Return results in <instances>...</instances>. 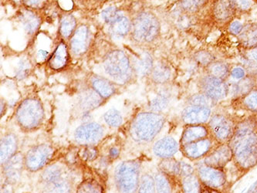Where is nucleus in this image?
Instances as JSON below:
<instances>
[{
	"instance_id": "1",
	"label": "nucleus",
	"mask_w": 257,
	"mask_h": 193,
	"mask_svg": "<svg viewBox=\"0 0 257 193\" xmlns=\"http://www.w3.org/2000/svg\"><path fill=\"white\" fill-rule=\"evenodd\" d=\"M229 143L232 152V163L242 175L257 165V132L253 114L239 119Z\"/></svg>"
},
{
	"instance_id": "2",
	"label": "nucleus",
	"mask_w": 257,
	"mask_h": 193,
	"mask_svg": "<svg viewBox=\"0 0 257 193\" xmlns=\"http://www.w3.org/2000/svg\"><path fill=\"white\" fill-rule=\"evenodd\" d=\"M39 193H72L74 179L65 165L55 162L47 165L39 178Z\"/></svg>"
},
{
	"instance_id": "3",
	"label": "nucleus",
	"mask_w": 257,
	"mask_h": 193,
	"mask_svg": "<svg viewBox=\"0 0 257 193\" xmlns=\"http://www.w3.org/2000/svg\"><path fill=\"white\" fill-rule=\"evenodd\" d=\"M163 114L156 112H142L136 115L130 126L131 137L140 143H149L160 133L166 124Z\"/></svg>"
},
{
	"instance_id": "4",
	"label": "nucleus",
	"mask_w": 257,
	"mask_h": 193,
	"mask_svg": "<svg viewBox=\"0 0 257 193\" xmlns=\"http://www.w3.org/2000/svg\"><path fill=\"white\" fill-rule=\"evenodd\" d=\"M141 165L139 160H127L116 167L114 182L117 193H138L142 176Z\"/></svg>"
},
{
	"instance_id": "5",
	"label": "nucleus",
	"mask_w": 257,
	"mask_h": 193,
	"mask_svg": "<svg viewBox=\"0 0 257 193\" xmlns=\"http://www.w3.org/2000/svg\"><path fill=\"white\" fill-rule=\"evenodd\" d=\"M16 120L21 129L31 132L40 128L44 120L42 104L35 98H28L23 101L16 112Z\"/></svg>"
},
{
	"instance_id": "6",
	"label": "nucleus",
	"mask_w": 257,
	"mask_h": 193,
	"mask_svg": "<svg viewBox=\"0 0 257 193\" xmlns=\"http://www.w3.org/2000/svg\"><path fill=\"white\" fill-rule=\"evenodd\" d=\"M239 119L228 112H214L207 123L211 136L219 144L228 143L235 132Z\"/></svg>"
},
{
	"instance_id": "7",
	"label": "nucleus",
	"mask_w": 257,
	"mask_h": 193,
	"mask_svg": "<svg viewBox=\"0 0 257 193\" xmlns=\"http://www.w3.org/2000/svg\"><path fill=\"white\" fill-rule=\"evenodd\" d=\"M104 68L113 80L119 83H127L132 76L130 60L121 50H114L104 59Z\"/></svg>"
},
{
	"instance_id": "8",
	"label": "nucleus",
	"mask_w": 257,
	"mask_h": 193,
	"mask_svg": "<svg viewBox=\"0 0 257 193\" xmlns=\"http://www.w3.org/2000/svg\"><path fill=\"white\" fill-rule=\"evenodd\" d=\"M134 39L141 43H152L159 37L160 24L157 17L149 12L139 14L132 25Z\"/></svg>"
},
{
	"instance_id": "9",
	"label": "nucleus",
	"mask_w": 257,
	"mask_h": 193,
	"mask_svg": "<svg viewBox=\"0 0 257 193\" xmlns=\"http://www.w3.org/2000/svg\"><path fill=\"white\" fill-rule=\"evenodd\" d=\"M195 168V173L204 187L219 190L223 193L229 191L230 186L225 169L213 168L203 163Z\"/></svg>"
},
{
	"instance_id": "10",
	"label": "nucleus",
	"mask_w": 257,
	"mask_h": 193,
	"mask_svg": "<svg viewBox=\"0 0 257 193\" xmlns=\"http://www.w3.org/2000/svg\"><path fill=\"white\" fill-rule=\"evenodd\" d=\"M54 147L50 144H39L32 147L24 155L25 168L31 172L44 169L54 154Z\"/></svg>"
},
{
	"instance_id": "11",
	"label": "nucleus",
	"mask_w": 257,
	"mask_h": 193,
	"mask_svg": "<svg viewBox=\"0 0 257 193\" xmlns=\"http://www.w3.org/2000/svg\"><path fill=\"white\" fill-rule=\"evenodd\" d=\"M198 87L201 93L209 96V99L216 103L223 100L229 94V87L227 81L209 74L204 75L199 79Z\"/></svg>"
},
{
	"instance_id": "12",
	"label": "nucleus",
	"mask_w": 257,
	"mask_h": 193,
	"mask_svg": "<svg viewBox=\"0 0 257 193\" xmlns=\"http://www.w3.org/2000/svg\"><path fill=\"white\" fill-rule=\"evenodd\" d=\"M219 144L210 135L201 140L182 145L179 151L182 156L190 162H199L207 156Z\"/></svg>"
},
{
	"instance_id": "13",
	"label": "nucleus",
	"mask_w": 257,
	"mask_h": 193,
	"mask_svg": "<svg viewBox=\"0 0 257 193\" xmlns=\"http://www.w3.org/2000/svg\"><path fill=\"white\" fill-rule=\"evenodd\" d=\"M105 135L104 127L96 122H86L74 132L76 142L81 145H95Z\"/></svg>"
},
{
	"instance_id": "14",
	"label": "nucleus",
	"mask_w": 257,
	"mask_h": 193,
	"mask_svg": "<svg viewBox=\"0 0 257 193\" xmlns=\"http://www.w3.org/2000/svg\"><path fill=\"white\" fill-rule=\"evenodd\" d=\"M159 170L179 182L195 172V168L190 164L180 162L175 158L161 160Z\"/></svg>"
},
{
	"instance_id": "15",
	"label": "nucleus",
	"mask_w": 257,
	"mask_h": 193,
	"mask_svg": "<svg viewBox=\"0 0 257 193\" xmlns=\"http://www.w3.org/2000/svg\"><path fill=\"white\" fill-rule=\"evenodd\" d=\"M202 161L208 166L225 169L232 162V152L229 143L219 144Z\"/></svg>"
},
{
	"instance_id": "16",
	"label": "nucleus",
	"mask_w": 257,
	"mask_h": 193,
	"mask_svg": "<svg viewBox=\"0 0 257 193\" xmlns=\"http://www.w3.org/2000/svg\"><path fill=\"white\" fill-rule=\"evenodd\" d=\"M212 114L210 108L187 105L181 114V120L184 125L207 124Z\"/></svg>"
},
{
	"instance_id": "17",
	"label": "nucleus",
	"mask_w": 257,
	"mask_h": 193,
	"mask_svg": "<svg viewBox=\"0 0 257 193\" xmlns=\"http://www.w3.org/2000/svg\"><path fill=\"white\" fill-rule=\"evenodd\" d=\"M2 166L5 181L11 185H16L22 177L24 168H26L24 155L17 152Z\"/></svg>"
},
{
	"instance_id": "18",
	"label": "nucleus",
	"mask_w": 257,
	"mask_h": 193,
	"mask_svg": "<svg viewBox=\"0 0 257 193\" xmlns=\"http://www.w3.org/2000/svg\"><path fill=\"white\" fill-rule=\"evenodd\" d=\"M237 15V13L229 0L212 1V18L217 24H230Z\"/></svg>"
},
{
	"instance_id": "19",
	"label": "nucleus",
	"mask_w": 257,
	"mask_h": 193,
	"mask_svg": "<svg viewBox=\"0 0 257 193\" xmlns=\"http://www.w3.org/2000/svg\"><path fill=\"white\" fill-rule=\"evenodd\" d=\"M210 135V131L207 124L184 125L179 140V145L182 146L186 144L192 143L207 138Z\"/></svg>"
},
{
	"instance_id": "20",
	"label": "nucleus",
	"mask_w": 257,
	"mask_h": 193,
	"mask_svg": "<svg viewBox=\"0 0 257 193\" xmlns=\"http://www.w3.org/2000/svg\"><path fill=\"white\" fill-rule=\"evenodd\" d=\"M179 142L171 136L164 137L154 145L153 153L161 159L174 158L179 151Z\"/></svg>"
},
{
	"instance_id": "21",
	"label": "nucleus",
	"mask_w": 257,
	"mask_h": 193,
	"mask_svg": "<svg viewBox=\"0 0 257 193\" xmlns=\"http://www.w3.org/2000/svg\"><path fill=\"white\" fill-rule=\"evenodd\" d=\"M231 106L236 111L257 113V86L245 94L232 99Z\"/></svg>"
},
{
	"instance_id": "22",
	"label": "nucleus",
	"mask_w": 257,
	"mask_h": 193,
	"mask_svg": "<svg viewBox=\"0 0 257 193\" xmlns=\"http://www.w3.org/2000/svg\"><path fill=\"white\" fill-rule=\"evenodd\" d=\"M0 143V161L3 165L17 153L18 138L15 134L8 132L1 138Z\"/></svg>"
},
{
	"instance_id": "23",
	"label": "nucleus",
	"mask_w": 257,
	"mask_h": 193,
	"mask_svg": "<svg viewBox=\"0 0 257 193\" xmlns=\"http://www.w3.org/2000/svg\"><path fill=\"white\" fill-rule=\"evenodd\" d=\"M89 30L85 25H81L74 31L70 40V48L75 55H81L88 45Z\"/></svg>"
},
{
	"instance_id": "24",
	"label": "nucleus",
	"mask_w": 257,
	"mask_h": 193,
	"mask_svg": "<svg viewBox=\"0 0 257 193\" xmlns=\"http://www.w3.org/2000/svg\"><path fill=\"white\" fill-rule=\"evenodd\" d=\"M104 99L93 88H87L79 95L78 104L84 112H88L97 109L103 104Z\"/></svg>"
},
{
	"instance_id": "25",
	"label": "nucleus",
	"mask_w": 257,
	"mask_h": 193,
	"mask_svg": "<svg viewBox=\"0 0 257 193\" xmlns=\"http://www.w3.org/2000/svg\"><path fill=\"white\" fill-rule=\"evenodd\" d=\"M239 44L245 50L257 47V23H251L244 26L240 34L237 36Z\"/></svg>"
},
{
	"instance_id": "26",
	"label": "nucleus",
	"mask_w": 257,
	"mask_h": 193,
	"mask_svg": "<svg viewBox=\"0 0 257 193\" xmlns=\"http://www.w3.org/2000/svg\"><path fill=\"white\" fill-rule=\"evenodd\" d=\"M90 85L91 88L94 89L104 100L110 99L116 92V87L114 83L97 75L90 78Z\"/></svg>"
},
{
	"instance_id": "27",
	"label": "nucleus",
	"mask_w": 257,
	"mask_h": 193,
	"mask_svg": "<svg viewBox=\"0 0 257 193\" xmlns=\"http://www.w3.org/2000/svg\"><path fill=\"white\" fill-rule=\"evenodd\" d=\"M69 60V52L67 44L60 42L48 60L49 65L53 70H59L64 68Z\"/></svg>"
},
{
	"instance_id": "28",
	"label": "nucleus",
	"mask_w": 257,
	"mask_h": 193,
	"mask_svg": "<svg viewBox=\"0 0 257 193\" xmlns=\"http://www.w3.org/2000/svg\"><path fill=\"white\" fill-rule=\"evenodd\" d=\"M257 86L256 77L246 75L244 78L236 80L229 87V93L232 95V99L245 94Z\"/></svg>"
},
{
	"instance_id": "29",
	"label": "nucleus",
	"mask_w": 257,
	"mask_h": 193,
	"mask_svg": "<svg viewBox=\"0 0 257 193\" xmlns=\"http://www.w3.org/2000/svg\"><path fill=\"white\" fill-rule=\"evenodd\" d=\"M154 177L156 181L157 193H174L176 187L179 185V181L168 176L159 170L155 174Z\"/></svg>"
},
{
	"instance_id": "30",
	"label": "nucleus",
	"mask_w": 257,
	"mask_h": 193,
	"mask_svg": "<svg viewBox=\"0 0 257 193\" xmlns=\"http://www.w3.org/2000/svg\"><path fill=\"white\" fill-rule=\"evenodd\" d=\"M206 69V74L227 81L230 77L231 69L229 63L225 61H214Z\"/></svg>"
},
{
	"instance_id": "31",
	"label": "nucleus",
	"mask_w": 257,
	"mask_h": 193,
	"mask_svg": "<svg viewBox=\"0 0 257 193\" xmlns=\"http://www.w3.org/2000/svg\"><path fill=\"white\" fill-rule=\"evenodd\" d=\"M19 18L27 34H34L38 30L40 25V18L32 11L28 10H23L20 13Z\"/></svg>"
},
{
	"instance_id": "32",
	"label": "nucleus",
	"mask_w": 257,
	"mask_h": 193,
	"mask_svg": "<svg viewBox=\"0 0 257 193\" xmlns=\"http://www.w3.org/2000/svg\"><path fill=\"white\" fill-rule=\"evenodd\" d=\"M179 188L182 193H201L204 186L196 173L192 174L179 181Z\"/></svg>"
},
{
	"instance_id": "33",
	"label": "nucleus",
	"mask_w": 257,
	"mask_h": 193,
	"mask_svg": "<svg viewBox=\"0 0 257 193\" xmlns=\"http://www.w3.org/2000/svg\"><path fill=\"white\" fill-rule=\"evenodd\" d=\"M171 94L168 90H162L157 93L149 103V109L152 112L162 113L167 109L170 103Z\"/></svg>"
},
{
	"instance_id": "34",
	"label": "nucleus",
	"mask_w": 257,
	"mask_h": 193,
	"mask_svg": "<svg viewBox=\"0 0 257 193\" xmlns=\"http://www.w3.org/2000/svg\"><path fill=\"white\" fill-rule=\"evenodd\" d=\"M109 27H110V31L112 35L117 37H124L132 30V24L130 21L123 14L116 19L114 22L109 24Z\"/></svg>"
},
{
	"instance_id": "35",
	"label": "nucleus",
	"mask_w": 257,
	"mask_h": 193,
	"mask_svg": "<svg viewBox=\"0 0 257 193\" xmlns=\"http://www.w3.org/2000/svg\"><path fill=\"white\" fill-rule=\"evenodd\" d=\"M151 78L156 84H166L172 77L171 69L164 63H159L152 69Z\"/></svg>"
},
{
	"instance_id": "36",
	"label": "nucleus",
	"mask_w": 257,
	"mask_h": 193,
	"mask_svg": "<svg viewBox=\"0 0 257 193\" xmlns=\"http://www.w3.org/2000/svg\"><path fill=\"white\" fill-rule=\"evenodd\" d=\"M153 67V59L147 53L142 54L141 57L135 61L134 64V69L136 70V73L142 77L150 74Z\"/></svg>"
},
{
	"instance_id": "37",
	"label": "nucleus",
	"mask_w": 257,
	"mask_h": 193,
	"mask_svg": "<svg viewBox=\"0 0 257 193\" xmlns=\"http://www.w3.org/2000/svg\"><path fill=\"white\" fill-rule=\"evenodd\" d=\"M211 0H179L181 10L187 14H195L205 8Z\"/></svg>"
},
{
	"instance_id": "38",
	"label": "nucleus",
	"mask_w": 257,
	"mask_h": 193,
	"mask_svg": "<svg viewBox=\"0 0 257 193\" xmlns=\"http://www.w3.org/2000/svg\"><path fill=\"white\" fill-rule=\"evenodd\" d=\"M76 193H103V187L97 180L89 178L77 185Z\"/></svg>"
},
{
	"instance_id": "39",
	"label": "nucleus",
	"mask_w": 257,
	"mask_h": 193,
	"mask_svg": "<svg viewBox=\"0 0 257 193\" xmlns=\"http://www.w3.org/2000/svg\"><path fill=\"white\" fill-rule=\"evenodd\" d=\"M76 20L72 15H66L60 20V33L62 37L68 38L75 31Z\"/></svg>"
},
{
	"instance_id": "40",
	"label": "nucleus",
	"mask_w": 257,
	"mask_h": 193,
	"mask_svg": "<svg viewBox=\"0 0 257 193\" xmlns=\"http://www.w3.org/2000/svg\"><path fill=\"white\" fill-rule=\"evenodd\" d=\"M138 193H157L154 175L149 173L142 175Z\"/></svg>"
},
{
	"instance_id": "41",
	"label": "nucleus",
	"mask_w": 257,
	"mask_h": 193,
	"mask_svg": "<svg viewBox=\"0 0 257 193\" xmlns=\"http://www.w3.org/2000/svg\"><path fill=\"white\" fill-rule=\"evenodd\" d=\"M187 103L188 105H197V106L207 107L212 109L216 102L209 99V96L204 93L199 92L189 96Z\"/></svg>"
},
{
	"instance_id": "42",
	"label": "nucleus",
	"mask_w": 257,
	"mask_h": 193,
	"mask_svg": "<svg viewBox=\"0 0 257 193\" xmlns=\"http://www.w3.org/2000/svg\"><path fill=\"white\" fill-rule=\"evenodd\" d=\"M104 120L107 126L112 128H119L123 123L121 114L116 109H110L104 115Z\"/></svg>"
},
{
	"instance_id": "43",
	"label": "nucleus",
	"mask_w": 257,
	"mask_h": 193,
	"mask_svg": "<svg viewBox=\"0 0 257 193\" xmlns=\"http://www.w3.org/2000/svg\"><path fill=\"white\" fill-rule=\"evenodd\" d=\"M78 155L85 162H94L98 158L99 151L95 145H83L79 151Z\"/></svg>"
},
{
	"instance_id": "44",
	"label": "nucleus",
	"mask_w": 257,
	"mask_h": 193,
	"mask_svg": "<svg viewBox=\"0 0 257 193\" xmlns=\"http://www.w3.org/2000/svg\"><path fill=\"white\" fill-rule=\"evenodd\" d=\"M195 61L202 66V67H207L209 64L214 62V57L209 52L205 51V50H201L195 53L194 55Z\"/></svg>"
},
{
	"instance_id": "45",
	"label": "nucleus",
	"mask_w": 257,
	"mask_h": 193,
	"mask_svg": "<svg viewBox=\"0 0 257 193\" xmlns=\"http://www.w3.org/2000/svg\"><path fill=\"white\" fill-rule=\"evenodd\" d=\"M121 15L122 13L115 7H107L102 11L101 14L102 18L108 25Z\"/></svg>"
},
{
	"instance_id": "46",
	"label": "nucleus",
	"mask_w": 257,
	"mask_h": 193,
	"mask_svg": "<svg viewBox=\"0 0 257 193\" xmlns=\"http://www.w3.org/2000/svg\"><path fill=\"white\" fill-rule=\"evenodd\" d=\"M238 14L248 12L252 7V0H229Z\"/></svg>"
},
{
	"instance_id": "47",
	"label": "nucleus",
	"mask_w": 257,
	"mask_h": 193,
	"mask_svg": "<svg viewBox=\"0 0 257 193\" xmlns=\"http://www.w3.org/2000/svg\"><path fill=\"white\" fill-rule=\"evenodd\" d=\"M30 68H31V65H30V61L27 60V59H23L19 63L17 73H17L16 77L19 80H23V79L26 78L30 73Z\"/></svg>"
},
{
	"instance_id": "48",
	"label": "nucleus",
	"mask_w": 257,
	"mask_h": 193,
	"mask_svg": "<svg viewBox=\"0 0 257 193\" xmlns=\"http://www.w3.org/2000/svg\"><path fill=\"white\" fill-rule=\"evenodd\" d=\"M242 68L245 70L246 75L251 77H256L257 76V62L252 59L244 61L242 64Z\"/></svg>"
},
{
	"instance_id": "49",
	"label": "nucleus",
	"mask_w": 257,
	"mask_h": 193,
	"mask_svg": "<svg viewBox=\"0 0 257 193\" xmlns=\"http://www.w3.org/2000/svg\"><path fill=\"white\" fill-rule=\"evenodd\" d=\"M243 27L244 26L239 21H232L229 25V32L232 35L237 37L240 34Z\"/></svg>"
},
{
	"instance_id": "50",
	"label": "nucleus",
	"mask_w": 257,
	"mask_h": 193,
	"mask_svg": "<svg viewBox=\"0 0 257 193\" xmlns=\"http://www.w3.org/2000/svg\"><path fill=\"white\" fill-rule=\"evenodd\" d=\"M246 76L245 70L242 67H234L231 70L230 77L235 80H239Z\"/></svg>"
},
{
	"instance_id": "51",
	"label": "nucleus",
	"mask_w": 257,
	"mask_h": 193,
	"mask_svg": "<svg viewBox=\"0 0 257 193\" xmlns=\"http://www.w3.org/2000/svg\"><path fill=\"white\" fill-rule=\"evenodd\" d=\"M120 148L118 145H113L109 148L108 154H107V157H108L110 161H114V160L118 158L120 156Z\"/></svg>"
},
{
	"instance_id": "52",
	"label": "nucleus",
	"mask_w": 257,
	"mask_h": 193,
	"mask_svg": "<svg viewBox=\"0 0 257 193\" xmlns=\"http://www.w3.org/2000/svg\"><path fill=\"white\" fill-rule=\"evenodd\" d=\"M46 0H23V2L30 8H39L44 5Z\"/></svg>"
},
{
	"instance_id": "53",
	"label": "nucleus",
	"mask_w": 257,
	"mask_h": 193,
	"mask_svg": "<svg viewBox=\"0 0 257 193\" xmlns=\"http://www.w3.org/2000/svg\"><path fill=\"white\" fill-rule=\"evenodd\" d=\"M13 185L9 183L7 181H4L1 187V193H12Z\"/></svg>"
},
{
	"instance_id": "54",
	"label": "nucleus",
	"mask_w": 257,
	"mask_h": 193,
	"mask_svg": "<svg viewBox=\"0 0 257 193\" xmlns=\"http://www.w3.org/2000/svg\"><path fill=\"white\" fill-rule=\"evenodd\" d=\"M47 57H48V52L45 51V50H40L37 53V57H38L39 60H46Z\"/></svg>"
},
{
	"instance_id": "55",
	"label": "nucleus",
	"mask_w": 257,
	"mask_h": 193,
	"mask_svg": "<svg viewBox=\"0 0 257 193\" xmlns=\"http://www.w3.org/2000/svg\"><path fill=\"white\" fill-rule=\"evenodd\" d=\"M248 57L249 59H252L257 62V47L248 51Z\"/></svg>"
},
{
	"instance_id": "56",
	"label": "nucleus",
	"mask_w": 257,
	"mask_h": 193,
	"mask_svg": "<svg viewBox=\"0 0 257 193\" xmlns=\"http://www.w3.org/2000/svg\"><path fill=\"white\" fill-rule=\"evenodd\" d=\"M201 193H223L222 191H219V190L212 189V188H206L204 187Z\"/></svg>"
},
{
	"instance_id": "57",
	"label": "nucleus",
	"mask_w": 257,
	"mask_h": 193,
	"mask_svg": "<svg viewBox=\"0 0 257 193\" xmlns=\"http://www.w3.org/2000/svg\"><path fill=\"white\" fill-rule=\"evenodd\" d=\"M247 193H257V181L251 187Z\"/></svg>"
},
{
	"instance_id": "58",
	"label": "nucleus",
	"mask_w": 257,
	"mask_h": 193,
	"mask_svg": "<svg viewBox=\"0 0 257 193\" xmlns=\"http://www.w3.org/2000/svg\"><path fill=\"white\" fill-rule=\"evenodd\" d=\"M5 103H4V100H1V116H3V114L4 112V109H5Z\"/></svg>"
},
{
	"instance_id": "59",
	"label": "nucleus",
	"mask_w": 257,
	"mask_h": 193,
	"mask_svg": "<svg viewBox=\"0 0 257 193\" xmlns=\"http://www.w3.org/2000/svg\"><path fill=\"white\" fill-rule=\"evenodd\" d=\"M254 115V121H255V131L257 132V113L253 114Z\"/></svg>"
},
{
	"instance_id": "60",
	"label": "nucleus",
	"mask_w": 257,
	"mask_h": 193,
	"mask_svg": "<svg viewBox=\"0 0 257 193\" xmlns=\"http://www.w3.org/2000/svg\"><path fill=\"white\" fill-rule=\"evenodd\" d=\"M12 1L15 4H20V3H21V1H23V0H12Z\"/></svg>"
}]
</instances>
